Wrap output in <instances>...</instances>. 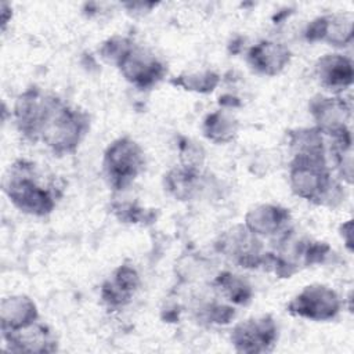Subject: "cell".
Returning a JSON list of instances; mask_svg holds the SVG:
<instances>
[{"mask_svg": "<svg viewBox=\"0 0 354 354\" xmlns=\"http://www.w3.org/2000/svg\"><path fill=\"white\" fill-rule=\"evenodd\" d=\"M90 130V115L55 94H48L33 144L43 142L54 155L75 153Z\"/></svg>", "mask_w": 354, "mask_h": 354, "instance_id": "6da1fadb", "label": "cell"}, {"mask_svg": "<svg viewBox=\"0 0 354 354\" xmlns=\"http://www.w3.org/2000/svg\"><path fill=\"white\" fill-rule=\"evenodd\" d=\"M40 177L35 162L17 159L7 169L3 180V191L12 206L35 217L51 214L62 196V188L54 180L43 184Z\"/></svg>", "mask_w": 354, "mask_h": 354, "instance_id": "7a4b0ae2", "label": "cell"}, {"mask_svg": "<svg viewBox=\"0 0 354 354\" xmlns=\"http://www.w3.org/2000/svg\"><path fill=\"white\" fill-rule=\"evenodd\" d=\"M289 185L296 196L318 206L336 207L346 198L344 187L332 176L326 159L290 158Z\"/></svg>", "mask_w": 354, "mask_h": 354, "instance_id": "3957f363", "label": "cell"}, {"mask_svg": "<svg viewBox=\"0 0 354 354\" xmlns=\"http://www.w3.org/2000/svg\"><path fill=\"white\" fill-rule=\"evenodd\" d=\"M144 169V149L129 136L113 140L104 151L102 173L113 192L127 189L138 178Z\"/></svg>", "mask_w": 354, "mask_h": 354, "instance_id": "277c9868", "label": "cell"}, {"mask_svg": "<svg viewBox=\"0 0 354 354\" xmlns=\"http://www.w3.org/2000/svg\"><path fill=\"white\" fill-rule=\"evenodd\" d=\"M214 249L238 267L248 270L261 268L266 254L260 238L245 224H236L223 231L214 242Z\"/></svg>", "mask_w": 354, "mask_h": 354, "instance_id": "5b68a950", "label": "cell"}, {"mask_svg": "<svg viewBox=\"0 0 354 354\" xmlns=\"http://www.w3.org/2000/svg\"><path fill=\"white\" fill-rule=\"evenodd\" d=\"M342 310V300L336 290L324 283L304 286L288 304L286 311L299 318L325 322L337 317Z\"/></svg>", "mask_w": 354, "mask_h": 354, "instance_id": "8992f818", "label": "cell"}, {"mask_svg": "<svg viewBox=\"0 0 354 354\" xmlns=\"http://www.w3.org/2000/svg\"><path fill=\"white\" fill-rule=\"evenodd\" d=\"M308 112L322 136L332 141L351 137V105L343 97L317 94L308 102Z\"/></svg>", "mask_w": 354, "mask_h": 354, "instance_id": "52a82bcc", "label": "cell"}, {"mask_svg": "<svg viewBox=\"0 0 354 354\" xmlns=\"http://www.w3.org/2000/svg\"><path fill=\"white\" fill-rule=\"evenodd\" d=\"M278 342V325L271 314L250 317L231 330V343L236 353H271Z\"/></svg>", "mask_w": 354, "mask_h": 354, "instance_id": "ba28073f", "label": "cell"}, {"mask_svg": "<svg viewBox=\"0 0 354 354\" xmlns=\"http://www.w3.org/2000/svg\"><path fill=\"white\" fill-rule=\"evenodd\" d=\"M116 68L130 84L140 90L152 88L167 73V66L163 61L148 48L136 43L120 58Z\"/></svg>", "mask_w": 354, "mask_h": 354, "instance_id": "9c48e42d", "label": "cell"}, {"mask_svg": "<svg viewBox=\"0 0 354 354\" xmlns=\"http://www.w3.org/2000/svg\"><path fill=\"white\" fill-rule=\"evenodd\" d=\"M354 18L348 12H335L314 18L304 29L310 43L324 41L333 47H346L353 41Z\"/></svg>", "mask_w": 354, "mask_h": 354, "instance_id": "30bf717a", "label": "cell"}, {"mask_svg": "<svg viewBox=\"0 0 354 354\" xmlns=\"http://www.w3.org/2000/svg\"><path fill=\"white\" fill-rule=\"evenodd\" d=\"M3 340L12 353H54L57 351V339L48 325L39 319L28 326L1 332Z\"/></svg>", "mask_w": 354, "mask_h": 354, "instance_id": "8fae6325", "label": "cell"}, {"mask_svg": "<svg viewBox=\"0 0 354 354\" xmlns=\"http://www.w3.org/2000/svg\"><path fill=\"white\" fill-rule=\"evenodd\" d=\"M290 221L292 216L289 209L281 205L261 203L248 210L243 224L257 236L278 238L292 228Z\"/></svg>", "mask_w": 354, "mask_h": 354, "instance_id": "7c38bea8", "label": "cell"}, {"mask_svg": "<svg viewBox=\"0 0 354 354\" xmlns=\"http://www.w3.org/2000/svg\"><path fill=\"white\" fill-rule=\"evenodd\" d=\"M140 283L138 271L131 264H120L101 285V300L109 310H119L131 301Z\"/></svg>", "mask_w": 354, "mask_h": 354, "instance_id": "4fadbf2b", "label": "cell"}, {"mask_svg": "<svg viewBox=\"0 0 354 354\" xmlns=\"http://www.w3.org/2000/svg\"><path fill=\"white\" fill-rule=\"evenodd\" d=\"M290 48L275 40H261L246 53L249 68L257 75L270 77L279 75L290 64Z\"/></svg>", "mask_w": 354, "mask_h": 354, "instance_id": "5bb4252c", "label": "cell"}, {"mask_svg": "<svg viewBox=\"0 0 354 354\" xmlns=\"http://www.w3.org/2000/svg\"><path fill=\"white\" fill-rule=\"evenodd\" d=\"M48 93L37 86L28 87L15 100L12 118L18 133L24 140L32 142L39 118L44 109Z\"/></svg>", "mask_w": 354, "mask_h": 354, "instance_id": "9a60e30c", "label": "cell"}, {"mask_svg": "<svg viewBox=\"0 0 354 354\" xmlns=\"http://www.w3.org/2000/svg\"><path fill=\"white\" fill-rule=\"evenodd\" d=\"M314 73L325 90L336 94L348 88L354 80L353 61L340 53L319 57L314 65Z\"/></svg>", "mask_w": 354, "mask_h": 354, "instance_id": "2e32d148", "label": "cell"}, {"mask_svg": "<svg viewBox=\"0 0 354 354\" xmlns=\"http://www.w3.org/2000/svg\"><path fill=\"white\" fill-rule=\"evenodd\" d=\"M39 319L36 303L26 295H12L4 297L0 303V328L14 330L28 326Z\"/></svg>", "mask_w": 354, "mask_h": 354, "instance_id": "e0dca14e", "label": "cell"}, {"mask_svg": "<svg viewBox=\"0 0 354 354\" xmlns=\"http://www.w3.org/2000/svg\"><path fill=\"white\" fill-rule=\"evenodd\" d=\"M292 158L326 159L324 136L315 127H297L286 131Z\"/></svg>", "mask_w": 354, "mask_h": 354, "instance_id": "ac0fdd59", "label": "cell"}, {"mask_svg": "<svg viewBox=\"0 0 354 354\" xmlns=\"http://www.w3.org/2000/svg\"><path fill=\"white\" fill-rule=\"evenodd\" d=\"M214 290L235 306H248L253 299V288L242 275L231 271L218 272L212 281Z\"/></svg>", "mask_w": 354, "mask_h": 354, "instance_id": "d6986e66", "label": "cell"}, {"mask_svg": "<svg viewBox=\"0 0 354 354\" xmlns=\"http://www.w3.org/2000/svg\"><path fill=\"white\" fill-rule=\"evenodd\" d=\"M201 170L188 169L181 165L169 170L163 177L165 189L178 201L195 198L199 191Z\"/></svg>", "mask_w": 354, "mask_h": 354, "instance_id": "ffe728a7", "label": "cell"}, {"mask_svg": "<svg viewBox=\"0 0 354 354\" xmlns=\"http://www.w3.org/2000/svg\"><path fill=\"white\" fill-rule=\"evenodd\" d=\"M239 130L238 119L228 111L217 109L203 119V136L214 144H228L235 140Z\"/></svg>", "mask_w": 354, "mask_h": 354, "instance_id": "44dd1931", "label": "cell"}, {"mask_svg": "<svg viewBox=\"0 0 354 354\" xmlns=\"http://www.w3.org/2000/svg\"><path fill=\"white\" fill-rule=\"evenodd\" d=\"M170 83L187 91L207 94V93H212L218 86L220 75L212 69L184 72L176 77H171Z\"/></svg>", "mask_w": 354, "mask_h": 354, "instance_id": "7402d4cb", "label": "cell"}, {"mask_svg": "<svg viewBox=\"0 0 354 354\" xmlns=\"http://www.w3.org/2000/svg\"><path fill=\"white\" fill-rule=\"evenodd\" d=\"M133 43H134V40L127 36L115 35L101 44L100 55L106 64L116 66V64L126 54V51L133 46Z\"/></svg>", "mask_w": 354, "mask_h": 354, "instance_id": "603a6c76", "label": "cell"}, {"mask_svg": "<svg viewBox=\"0 0 354 354\" xmlns=\"http://www.w3.org/2000/svg\"><path fill=\"white\" fill-rule=\"evenodd\" d=\"M111 212L122 221L129 224H137L148 220L151 217V212H147L145 209L140 207L137 203L133 202H119L115 201L111 205Z\"/></svg>", "mask_w": 354, "mask_h": 354, "instance_id": "cb8c5ba5", "label": "cell"}, {"mask_svg": "<svg viewBox=\"0 0 354 354\" xmlns=\"http://www.w3.org/2000/svg\"><path fill=\"white\" fill-rule=\"evenodd\" d=\"M180 165L188 169L201 170V166L205 160V151L202 145L198 142L189 140V138H181L180 144Z\"/></svg>", "mask_w": 354, "mask_h": 354, "instance_id": "d4e9b609", "label": "cell"}, {"mask_svg": "<svg viewBox=\"0 0 354 354\" xmlns=\"http://www.w3.org/2000/svg\"><path fill=\"white\" fill-rule=\"evenodd\" d=\"M199 317L210 324L224 325L234 319L235 308L232 306L223 303H207L203 307H201Z\"/></svg>", "mask_w": 354, "mask_h": 354, "instance_id": "484cf974", "label": "cell"}, {"mask_svg": "<svg viewBox=\"0 0 354 354\" xmlns=\"http://www.w3.org/2000/svg\"><path fill=\"white\" fill-rule=\"evenodd\" d=\"M340 236L348 252H353V220H347L340 225Z\"/></svg>", "mask_w": 354, "mask_h": 354, "instance_id": "4316f807", "label": "cell"}, {"mask_svg": "<svg viewBox=\"0 0 354 354\" xmlns=\"http://www.w3.org/2000/svg\"><path fill=\"white\" fill-rule=\"evenodd\" d=\"M0 19H1V29L6 30L7 28V24L11 21V17H12V8L8 3L6 1H1V7H0Z\"/></svg>", "mask_w": 354, "mask_h": 354, "instance_id": "83f0119b", "label": "cell"}]
</instances>
